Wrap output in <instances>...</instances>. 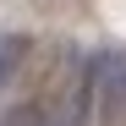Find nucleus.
<instances>
[{
  "label": "nucleus",
  "instance_id": "f257e3e1",
  "mask_svg": "<svg viewBox=\"0 0 126 126\" xmlns=\"http://www.w3.org/2000/svg\"><path fill=\"white\" fill-rule=\"evenodd\" d=\"M93 121L99 126H126V49H99L93 55Z\"/></svg>",
  "mask_w": 126,
  "mask_h": 126
},
{
  "label": "nucleus",
  "instance_id": "f03ea898",
  "mask_svg": "<svg viewBox=\"0 0 126 126\" xmlns=\"http://www.w3.org/2000/svg\"><path fill=\"white\" fill-rule=\"evenodd\" d=\"M88 121H93V60L77 71V82H71L66 104H60L55 121H44V126H88Z\"/></svg>",
  "mask_w": 126,
  "mask_h": 126
},
{
  "label": "nucleus",
  "instance_id": "7ed1b4c3",
  "mask_svg": "<svg viewBox=\"0 0 126 126\" xmlns=\"http://www.w3.org/2000/svg\"><path fill=\"white\" fill-rule=\"evenodd\" d=\"M22 66H28V33H0V93L11 88Z\"/></svg>",
  "mask_w": 126,
  "mask_h": 126
},
{
  "label": "nucleus",
  "instance_id": "20e7f679",
  "mask_svg": "<svg viewBox=\"0 0 126 126\" xmlns=\"http://www.w3.org/2000/svg\"><path fill=\"white\" fill-rule=\"evenodd\" d=\"M0 126H44V104H22V110H11Z\"/></svg>",
  "mask_w": 126,
  "mask_h": 126
}]
</instances>
